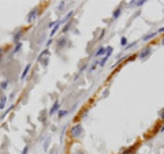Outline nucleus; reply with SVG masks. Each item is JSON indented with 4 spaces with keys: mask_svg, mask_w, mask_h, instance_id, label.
Wrapping results in <instances>:
<instances>
[{
    "mask_svg": "<svg viewBox=\"0 0 164 154\" xmlns=\"http://www.w3.org/2000/svg\"><path fill=\"white\" fill-rule=\"evenodd\" d=\"M82 134H83L82 124H75V125H73L71 129H70V135H71V138H79Z\"/></svg>",
    "mask_w": 164,
    "mask_h": 154,
    "instance_id": "obj_1",
    "label": "nucleus"
},
{
    "mask_svg": "<svg viewBox=\"0 0 164 154\" xmlns=\"http://www.w3.org/2000/svg\"><path fill=\"white\" fill-rule=\"evenodd\" d=\"M151 52H152V48H151V46H146V48H144V49H142V50H141V52L138 53V57L144 60V59H146L148 56L151 55Z\"/></svg>",
    "mask_w": 164,
    "mask_h": 154,
    "instance_id": "obj_2",
    "label": "nucleus"
},
{
    "mask_svg": "<svg viewBox=\"0 0 164 154\" xmlns=\"http://www.w3.org/2000/svg\"><path fill=\"white\" fill-rule=\"evenodd\" d=\"M37 17H38V8H37V7H34L32 11H30V14L27 15V22H33V21L37 18Z\"/></svg>",
    "mask_w": 164,
    "mask_h": 154,
    "instance_id": "obj_3",
    "label": "nucleus"
},
{
    "mask_svg": "<svg viewBox=\"0 0 164 154\" xmlns=\"http://www.w3.org/2000/svg\"><path fill=\"white\" fill-rule=\"evenodd\" d=\"M59 108H60V102H59V101H56L55 104L52 105V108L49 109V116H51V115H55L56 112H59Z\"/></svg>",
    "mask_w": 164,
    "mask_h": 154,
    "instance_id": "obj_4",
    "label": "nucleus"
},
{
    "mask_svg": "<svg viewBox=\"0 0 164 154\" xmlns=\"http://www.w3.org/2000/svg\"><path fill=\"white\" fill-rule=\"evenodd\" d=\"M23 36V29H19L15 34H14V37H13V40L15 41V42H19V40H21V37Z\"/></svg>",
    "mask_w": 164,
    "mask_h": 154,
    "instance_id": "obj_5",
    "label": "nucleus"
},
{
    "mask_svg": "<svg viewBox=\"0 0 164 154\" xmlns=\"http://www.w3.org/2000/svg\"><path fill=\"white\" fill-rule=\"evenodd\" d=\"M104 53H107V48H105V46H100V48L97 49V52L95 53V57H99V56L104 55Z\"/></svg>",
    "mask_w": 164,
    "mask_h": 154,
    "instance_id": "obj_6",
    "label": "nucleus"
},
{
    "mask_svg": "<svg viewBox=\"0 0 164 154\" xmlns=\"http://www.w3.org/2000/svg\"><path fill=\"white\" fill-rule=\"evenodd\" d=\"M146 1L145 0H138V1H130V6L131 7H139L142 6V4H145Z\"/></svg>",
    "mask_w": 164,
    "mask_h": 154,
    "instance_id": "obj_7",
    "label": "nucleus"
},
{
    "mask_svg": "<svg viewBox=\"0 0 164 154\" xmlns=\"http://www.w3.org/2000/svg\"><path fill=\"white\" fill-rule=\"evenodd\" d=\"M30 67H32V64H27L25 67V70H23V72H22V76H21V79L23 80L26 78V75H27V72H29V70H30Z\"/></svg>",
    "mask_w": 164,
    "mask_h": 154,
    "instance_id": "obj_8",
    "label": "nucleus"
},
{
    "mask_svg": "<svg viewBox=\"0 0 164 154\" xmlns=\"http://www.w3.org/2000/svg\"><path fill=\"white\" fill-rule=\"evenodd\" d=\"M66 42H67V37H66V36H63V37L57 41V45H59L60 48H63L64 45H66Z\"/></svg>",
    "mask_w": 164,
    "mask_h": 154,
    "instance_id": "obj_9",
    "label": "nucleus"
},
{
    "mask_svg": "<svg viewBox=\"0 0 164 154\" xmlns=\"http://www.w3.org/2000/svg\"><path fill=\"white\" fill-rule=\"evenodd\" d=\"M6 102H7V97H1L0 98V109H4V106H6Z\"/></svg>",
    "mask_w": 164,
    "mask_h": 154,
    "instance_id": "obj_10",
    "label": "nucleus"
},
{
    "mask_svg": "<svg viewBox=\"0 0 164 154\" xmlns=\"http://www.w3.org/2000/svg\"><path fill=\"white\" fill-rule=\"evenodd\" d=\"M73 15H74V11H70V13L63 18V21H60V23H62V22H67L70 18H73Z\"/></svg>",
    "mask_w": 164,
    "mask_h": 154,
    "instance_id": "obj_11",
    "label": "nucleus"
},
{
    "mask_svg": "<svg viewBox=\"0 0 164 154\" xmlns=\"http://www.w3.org/2000/svg\"><path fill=\"white\" fill-rule=\"evenodd\" d=\"M59 26H60V21H59V22H57L56 25L53 26V29H52V31H51V36H55V33L57 31V29H59Z\"/></svg>",
    "mask_w": 164,
    "mask_h": 154,
    "instance_id": "obj_12",
    "label": "nucleus"
},
{
    "mask_svg": "<svg viewBox=\"0 0 164 154\" xmlns=\"http://www.w3.org/2000/svg\"><path fill=\"white\" fill-rule=\"evenodd\" d=\"M120 14H122V10L120 8H116V11L114 13V15H112V18L114 19H118L120 17Z\"/></svg>",
    "mask_w": 164,
    "mask_h": 154,
    "instance_id": "obj_13",
    "label": "nucleus"
},
{
    "mask_svg": "<svg viewBox=\"0 0 164 154\" xmlns=\"http://www.w3.org/2000/svg\"><path fill=\"white\" fill-rule=\"evenodd\" d=\"M21 48H22V44L17 42V46H15V48H14V50H13V55H14V53H18L19 50H21Z\"/></svg>",
    "mask_w": 164,
    "mask_h": 154,
    "instance_id": "obj_14",
    "label": "nucleus"
},
{
    "mask_svg": "<svg viewBox=\"0 0 164 154\" xmlns=\"http://www.w3.org/2000/svg\"><path fill=\"white\" fill-rule=\"evenodd\" d=\"M107 60H108V57H107L105 55H104V57H103V59H101L100 62H99V66H100V67H104V64L107 63Z\"/></svg>",
    "mask_w": 164,
    "mask_h": 154,
    "instance_id": "obj_15",
    "label": "nucleus"
},
{
    "mask_svg": "<svg viewBox=\"0 0 164 154\" xmlns=\"http://www.w3.org/2000/svg\"><path fill=\"white\" fill-rule=\"evenodd\" d=\"M155 36H156V33H149V34H146L145 37L142 38V40H144V41H148V40H151V38H153Z\"/></svg>",
    "mask_w": 164,
    "mask_h": 154,
    "instance_id": "obj_16",
    "label": "nucleus"
},
{
    "mask_svg": "<svg viewBox=\"0 0 164 154\" xmlns=\"http://www.w3.org/2000/svg\"><path fill=\"white\" fill-rule=\"evenodd\" d=\"M67 113H69V111H60V109H59V112H57V116H59V119H62V117H64Z\"/></svg>",
    "mask_w": 164,
    "mask_h": 154,
    "instance_id": "obj_17",
    "label": "nucleus"
},
{
    "mask_svg": "<svg viewBox=\"0 0 164 154\" xmlns=\"http://www.w3.org/2000/svg\"><path fill=\"white\" fill-rule=\"evenodd\" d=\"M7 86H8V80H3V82L0 83V89H1V90L7 89Z\"/></svg>",
    "mask_w": 164,
    "mask_h": 154,
    "instance_id": "obj_18",
    "label": "nucleus"
},
{
    "mask_svg": "<svg viewBox=\"0 0 164 154\" xmlns=\"http://www.w3.org/2000/svg\"><path fill=\"white\" fill-rule=\"evenodd\" d=\"M134 149H135V146H131V147H129L127 150H125L122 154H131L133 151H134Z\"/></svg>",
    "mask_w": 164,
    "mask_h": 154,
    "instance_id": "obj_19",
    "label": "nucleus"
},
{
    "mask_svg": "<svg viewBox=\"0 0 164 154\" xmlns=\"http://www.w3.org/2000/svg\"><path fill=\"white\" fill-rule=\"evenodd\" d=\"M70 27H71V23H70V22H67V23H66V26L63 27V33H67V31L70 30Z\"/></svg>",
    "mask_w": 164,
    "mask_h": 154,
    "instance_id": "obj_20",
    "label": "nucleus"
},
{
    "mask_svg": "<svg viewBox=\"0 0 164 154\" xmlns=\"http://www.w3.org/2000/svg\"><path fill=\"white\" fill-rule=\"evenodd\" d=\"M49 142H51V136L45 139V142H44V150H47V149H48V145H49Z\"/></svg>",
    "mask_w": 164,
    "mask_h": 154,
    "instance_id": "obj_21",
    "label": "nucleus"
},
{
    "mask_svg": "<svg viewBox=\"0 0 164 154\" xmlns=\"http://www.w3.org/2000/svg\"><path fill=\"white\" fill-rule=\"evenodd\" d=\"M120 45H122V46L127 45V38H126V37H122V38H120Z\"/></svg>",
    "mask_w": 164,
    "mask_h": 154,
    "instance_id": "obj_22",
    "label": "nucleus"
},
{
    "mask_svg": "<svg viewBox=\"0 0 164 154\" xmlns=\"http://www.w3.org/2000/svg\"><path fill=\"white\" fill-rule=\"evenodd\" d=\"M48 52H49V50H48V49H44V50H43V52L40 53V56H38V60H40V59H41V57H43V56H44V55H47Z\"/></svg>",
    "mask_w": 164,
    "mask_h": 154,
    "instance_id": "obj_23",
    "label": "nucleus"
},
{
    "mask_svg": "<svg viewBox=\"0 0 164 154\" xmlns=\"http://www.w3.org/2000/svg\"><path fill=\"white\" fill-rule=\"evenodd\" d=\"M27 153H29V146L26 145L25 147H23V150H22V153H21V154H27Z\"/></svg>",
    "mask_w": 164,
    "mask_h": 154,
    "instance_id": "obj_24",
    "label": "nucleus"
},
{
    "mask_svg": "<svg viewBox=\"0 0 164 154\" xmlns=\"http://www.w3.org/2000/svg\"><path fill=\"white\" fill-rule=\"evenodd\" d=\"M11 109H13V105H11V106H10V108H8V109H7V111L3 113V115H1V117H6V115H8V112L11 111Z\"/></svg>",
    "mask_w": 164,
    "mask_h": 154,
    "instance_id": "obj_25",
    "label": "nucleus"
},
{
    "mask_svg": "<svg viewBox=\"0 0 164 154\" xmlns=\"http://www.w3.org/2000/svg\"><path fill=\"white\" fill-rule=\"evenodd\" d=\"M96 66H97V63H93V66H92V68H90V70H92V71H93V70H96Z\"/></svg>",
    "mask_w": 164,
    "mask_h": 154,
    "instance_id": "obj_26",
    "label": "nucleus"
},
{
    "mask_svg": "<svg viewBox=\"0 0 164 154\" xmlns=\"http://www.w3.org/2000/svg\"><path fill=\"white\" fill-rule=\"evenodd\" d=\"M64 7V1H62V4H60V6H59V10H62V8H63Z\"/></svg>",
    "mask_w": 164,
    "mask_h": 154,
    "instance_id": "obj_27",
    "label": "nucleus"
},
{
    "mask_svg": "<svg viewBox=\"0 0 164 154\" xmlns=\"http://www.w3.org/2000/svg\"><path fill=\"white\" fill-rule=\"evenodd\" d=\"M160 117H161V119H164V109L161 111V113H160Z\"/></svg>",
    "mask_w": 164,
    "mask_h": 154,
    "instance_id": "obj_28",
    "label": "nucleus"
},
{
    "mask_svg": "<svg viewBox=\"0 0 164 154\" xmlns=\"http://www.w3.org/2000/svg\"><path fill=\"white\" fill-rule=\"evenodd\" d=\"M71 154H85L83 151H75V153H71Z\"/></svg>",
    "mask_w": 164,
    "mask_h": 154,
    "instance_id": "obj_29",
    "label": "nucleus"
},
{
    "mask_svg": "<svg viewBox=\"0 0 164 154\" xmlns=\"http://www.w3.org/2000/svg\"><path fill=\"white\" fill-rule=\"evenodd\" d=\"M1 56H3V48H0V59H1Z\"/></svg>",
    "mask_w": 164,
    "mask_h": 154,
    "instance_id": "obj_30",
    "label": "nucleus"
},
{
    "mask_svg": "<svg viewBox=\"0 0 164 154\" xmlns=\"http://www.w3.org/2000/svg\"><path fill=\"white\" fill-rule=\"evenodd\" d=\"M164 31V27H161V29H159V33H163Z\"/></svg>",
    "mask_w": 164,
    "mask_h": 154,
    "instance_id": "obj_31",
    "label": "nucleus"
},
{
    "mask_svg": "<svg viewBox=\"0 0 164 154\" xmlns=\"http://www.w3.org/2000/svg\"><path fill=\"white\" fill-rule=\"evenodd\" d=\"M160 131H164V124H163V127H161V129H160Z\"/></svg>",
    "mask_w": 164,
    "mask_h": 154,
    "instance_id": "obj_32",
    "label": "nucleus"
},
{
    "mask_svg": "<svg viewBox=\"0 0 164 154\" xmlns=\"http://www.w3.org/2000/svg\"><path fill=\"white\" fill-rule=\"evenodd\" d=\"M161 44H163V46H164V38H163V41H161Z\"/></svg>",
    "mask_w": 164,
    "mask_h": 154,
    "instance_id": "obj_33",
    "label": "nucleus"
},
{
    "mask_svg": "<svg viewBox=\"0 0 164 154\" xmlns=\"http://www.w3.org/2000/svg\"><path fill=\"white\" fill-rule=\"evenodd\" d=\"M55 154H57V153H55Z\"/></svg>",
    "mask_w": 164,
    "mask_h": 154,
    "instance_id": "obj_34",
    "label": "nucleus"
}]
</instances>
